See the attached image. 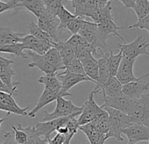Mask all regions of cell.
<instances>
[{"instance_id": "6da1fadb", "label": "cell", "mask_w": 149, "mask_h": 144, "mask_svg": "<svg viewBox=\"0 0 149 144\" xmlns=\"http://www.w3.org/2000/svg\"><path fill=\"white\" fill-rule=\"evenodd\" d=\"M104 107L109 114V119H108V125H109V129L107 134H105L106 140L109 138H114L117 141H123L124 139L122 137V132L123 130L131 125L132 123V120L131 117L115 108L110 107V106H102Z\"/></svg>"}, {"instance_id": "7a4b0ae2", "label": "cell", "mask_w": 149, "mask_h": 144, "mask_svg": "<svg viewBox=\"0 0 149 144\" xmlns=\"http://www.w3.org/2000/svg\"><path fill=\"white\" fill-rule=\"evenodd\" d=\"M128 115L132 122L149 127V92L134 100Z\"/></svg>"}, {"instance_id": "3957f363", "label": "cell", "mask_w": 149, "mask_h": 144, "mask_svg": "<svg viewBox=\"0 0 149 144\" xmlns=\"http://www.w3.org/2000/svg\"><path fill=\"white\" fill-rule=\"evenodd\" d=\"M82 112V111H81ZM81 112H77V113H72L70 115L68 116H64V117H60V118H56L54 120H47V121H37L34 127L35 130L37 132V134L44 138L45 140L47 141L50 139V134L52 133H54V131H56L59 127H63L67 124V122L74 116H78L80 115Z\"/></svg>"}, {"instance_id": "277c9868", "label": "cell", "mask_w": 149, "mask_h": 144, "mask_svg": "<svg viewBox=\"0 0 149 144\" xmlns=\"http://www.w3.org/2000/svg\"><path fill=\"white\" fill-rule=\"evenodd\" d=\"M148 47L149 40L146 41L143 38V36H138L130 43L119 44L118 48L122 52L123 57L136 60V58H138L139 55H149V52L147 50Z\"/></svg>"}, {"instance_id": "5b68a950", "label": "cell", "mask_w": 149, "mask_h": 144, "mask_svg": "<svg viewBox=\"0 0 149 144\" xmlns=\"http://www.w3.org/2000/svg\"><path fill=\"white\" fill-rule=\"evenodd\" d=\"M83 106H74L71 100H67L64 97H58L56 99V106L52 113H48L44 111L42 121H47L50 120H54L60 117H64L70 115L72 113L81 112Z\"/></svg>"}, {"instance_id": "8992f818", "label": "cell", "mask_w": 149, "mask_h": 144, "mask_svg": "<svg viewBox=\"0 0 149 144\" xmlns=\"http://www.w3.org/2000/svg\"><path fill=\"white\" fill-rule=\"evenodd\" d=\"M56 76L60 79L61 83V94L65 98L67 96H72V94L68 92L72 87L77 85L82 82L84 81H89L92 82L93 81L86 75V74H79V73H74V72L68 71L66 69H63L61 73H56Z\"/></svg>"}, {"instance_id": "52a82bcc", "label": "cell", "mask_w": 149, "mask_h": 144, "mask_svg": "<svg viewBox=\"0 0 149 144\" xmlns=\"http://www.w3.org/2000/svg\"><path fill=\"white\" fill-rule=\"evenodd\" d=\"M27 55V57L32 60V62L28 64L29 68H38L40 70H41L45 74H54L57 73L60 70L65 69L64 65H55L52 64L49 62H47L42 55L28 50V52H26Z\"/></svg>"}, {"instance_id": "ba28073f", "label": "cell", "mask_w": 149, "mask_h": 144, "mask_svg": "<svg viewBox=\"0 0 149 144\" xmlns=\"http://www.w3.org/2000/svg\"><path fill=\"white\" fill-rule=\"evenodd\" d=\"M122 134L127 137L129 143H137L139 141L149 142V127L142 124L132 122L123 130Z\"/></svg>"}, {"instance_id": "9c48e42d", "label": "cell", "mask_w": 149, "mask_h": 144, "mask_svg": "<svg viewBox=\"0 0 149 144\" xmlns=\"http://www.w3.org/2000/svg\"><path fill=\"white\" fill-rule=\"evenodd\" d=\"M38 26L43 31L47 33L53 40L57 42L59 40L58 38V27H59V20L56 16L51 14L49 12L46 11L38 18Z\"/></svg>"}, {"instance_id": "30bf717a", "label": "cell", "mask_w": 149, "mask_h": 144, "mask_svg": "<svg viewBox=\"0 0 149 144\" xmlns=\"http://www.w3.org/2000/svg\"><path fill=\"white\" fill-rule=\"evenodd\" d=\"M133 99L125 95L122 92L112 97H104V104L101 106H110L128 114L134 104Z\"/></svg>"}, {"instance_id": "8fae6325", "label": "cell", "mask_w": 149, "mask_h": 144, "mask_svg": "<svg viewBox=\"0 0 149 144\" xmlns=\"http://www.w3.org/2000/svg\"><path fill=\"white\" fill-rule=\"evenodd\" d=\"M100 92L99 90L97 89H94L91 94L89 95V98L87 99V101L85 102V104L83 106V109H82V112L80 113V116L77 120L78 121V124L81 126V125H84V124H86L88 122H91V120H94L97 111L99 110L100 106L96 103L95 99H94V97L97 93Z\"/></svg>"}, {"instance_id": "7c38bea8", "label": "cell", "mask_w": 149, "mask_h": 144, "mask_svg": "<svg viewBox=\"0 0 149 144\" xmlns=\"http://www.w3.org/2000/svg\"><path fill=\"white\" fill-rule=\"evenodd\" d=\"M135 61V59H127L125 57H122V60L115 76L122 85L140 79V78H136L133 73Z\"/></svg>"}, {"instance_id": "4fadbf2b", "label": "cell", "mask_w": 149, "mask_h": 144, "mask_svg": "<svg viewBox=\"0 0 149 144\" xmlns=\"http://www.w3.org/2000/svg\"><path fill=\"white\" fill-rule=\"evenodd\" d=\"M20 42L23 44L25 50H30V51L35 52L40 55L45 54L50 48L54 47L52 43L46 41L40 40L33 36L32 34L24 35L21 38Z\"/></svg>"}, {"instance_id": "5bb4252c", "label": "cell", "mask_w": 149, "mask_h": 144, "mask_svg": "<svg viewBox=\"0 0 149 144\" xmlns=\"http://www.w3.org/2000/svg\"><path fill=\"white\" fill-rule=\"evenodd\" d=\"M149 92V82L143 81L141 78L132 81L122 85V92L131 99H139L143 94Z\"/></svg>"}, {"instance_id": "9a60e30c", "label": "cell", "mask_w": 149, "mask_h": 144, "mask_svg": "<svg viewBox=\"0 0 149 144\" xmlns=\"http://www.w3.org/2000/svg\"><path fill=\"white\" fill-rule=\"evenodd\" d=\"M0 102L5 107V112H6L8 114L14 113L17 115L27 116L26 111L28 110V106L26 107H20L15 101L13 98V94L6 92H0Z\"/></svg>"}, {"instance_id": "2e32d148", "label": "cell", "mask_w": 149, "mask_h": 144, "mask_svg": "<svg viewBox=\"0 0 149 144\" xmlns=\"http://www.w3.org/2000/svg\"><path fill=\"white\" fill-rule=\"evenodd\" d=\"M79 129L84 133V134L87 136V139L91 144H103L106 141L105 134L103 133H100L92 124V122H88L86 124L81 125L79 127Z\"/></svg>"}, {"instance_id": "e0dca14e", "label": "cell", "mask_w": 149, "mask_h": 144, "mask_svg": "<svg viewBox=\"0 0 149 144\" xmlns=\"http://www.w3.org/2000/svg\"><path fill=\"white\" fill-rule=\"evenodd\" d=\"M97 27H98V30L106 37H108V35H114V36H117L118 38H119L120 40H122L124 42L125 41V40L118 34V31L119 30H123L125 29V27H118V25L116 24L115 20H113V17L111 18H108L99 23L97 24Z\"/></svg>"}, {"instance_id": "ac0fdd59", "label": "cell", "mask_w": 149, "mask_h": 144, "mask_svg": "<svg viewBox=\"0 0 149 144\" xmlns=\"http://www.w3.org/2000/svg\"><path fill=\"white\" fill-rule=\"evenodd\" d=\"M60 97L59 93H56L53 91H50L47 88L44 89L42 94L40 95L39 100H38V103L37 105L35 106V107L29 113H27V117H31V118H34L36 116V113L40 110L42 109L44 106H46L47 105L52 103L53 101L56 100V99Z\"/></svg>"}, {"instance_id": "d6986e66", "label": "cell", "mask_w": 149, "mask_h": 144, "mask_svg": "<svg viewBox=\"0 0 149 144\" xmlns=\"http://www.w3.org/2000/svg\"><path fill=\"white\" fill-rule=\"evenodd\" d=\"M85 74L93 81V83L96 85L98 79V62L97 59L94 57L93 55L88 56L86 58L80 60Z\"/></svg>"}, {"instance_id": "ffe728a7", "label": "cell", "mask_w": 149, "mask_h": 144, "mask_svg": "<svg viewBox=\"0 0 149 144\" xmlns=\"http://www.w3.org/2000/svg\"><path fill=\"white\" fill-rule=\"evenodd\" d=\"M122 84L116 77H110L108 80L100 87V92H103V98L112 97L122 92Z\"/></svg>"}, {"instance_id": "44dd1931", "label": "cell", "mask_w": 149, "mask_h": 144, "mask_svg": "<svg viewBox=\"0 0 149 144\" xmlns=\"http://www.w3.org/2000/svg\"><path fill=\"white\" fill-rule=\"evenodd\" d=\"M39 83L42 84L45 88L53 91L56 93H59L61 97H63L61 91V83L58 77L56 76V73L54 74H45L44 76L40 77L39 78Z\"/></svg>"}, {"instance_id": "7402d4cb", "label": "cell", "mask_w": 149, "mask_h": 144, "mask_svg": "<svg viewBox=\"0 0 149 144\" xmlns=\"http://www.w3.org/2000/svg\"><path fill=\"white\" fill-rule=\"evenodd\" d=\"M54 47L59 51L64 66L68 64L70 61H72L74 58L77 57L73 48L68 43H67L66 41H58L57 42L54 43Z\"/></svg>"}, {"instance_id": "603a6c76", "label": "cell", "mask_w": 149, "mask_h": 144, "mask_svg": "<svg viewBox=\"0 0 149 144\" xmlns=\"http://www.w3.org/2000/svg\"><path fill=\"white\" fill-rule=\"evenodd\" d=\"M109 55H104L100 58L97 59L98 62V79L96 84V89L99 90L100 92V87L108 80L110 78V72H109V68H108V63H107V57Z\"/></svg>"}, {"instance_id": "cb8c5ba5", "label": "cell", "mask_w": 149, "mask_h": 144, "mask_svg": "<svg viewBox=\"0 0 149 144\" xmlns=\"http://www.w3.org/2000/svg\"><path fill=\"white\" fill-rule=\"evenodd\" d=\"M19 5L21 9H26L37 18L46 11L43 0H21Z\"/></svg>"}, {"instance_id": "d4e9b609", "label": "cell", "mask_w": 149, "mask_h": 144, "mask_svg": "<svg viewBox=\"0 0 149 144\" xmlns=\"http://www.w3.org/2000/svg\"><path fill=\"white\" fill-rule=\"evenodd\" d=\"M24 36V34L13 32L11 28L8 27H1L0 28V46L19 42L21 38Z\"/></svg>"}, {"instance_id": "484cf974", "label": "cell", "mask_w": 149, "mask_h": 144, "mask_svg": "<svg viewBox=\"0 0 149 144\" xmlns=\"http://www.w3.org/2000/svg\"><path fill=\"white\" fill-rule=\"evenodd\" d=\"M24 47L23 44L19 42H14V43H9L0 46V52L2 53H7L14 55L18 57H22L24 59H27V55L26 52H24Z\"/></svg>"}, {"instance_id": "4316f807", "label": "cell", "mask_w": 149, "mask_h": 144, "mask_svg": "<svg viewBox=\"0 0 149 144\" xmlns=\"http://www.w3.org/2000/svg\"><path fill=\"white\" fill-rule=\"evenodd\" d=\"M122 52L119 50V53L117 55L113 54V51L110 48L109 55L107 57V63H108V68H109V72H110V77H115L116 73L118 71V66L120 64V62L122 60Z\"/></svg>"}, {"instance_id": "83f0119b", "label": "cell", "mask_w": 149, "mask_h": 144, "mask_svg": "<svg viewBox=\"0 0 149 144\" xmlns=\"http://www.w3.org/2000/svg\"><path fill=\"white\" fill-rule=\"evenodd\" d=\"M27 28L29 29V33L30 34H32L33 36L40 39V40H42V41H48L50 43L53 44L54 46V43L55 42L53 38L47 34L46 33L45 31H43L41 28L39 27V26L37 24H35L33 21H31L29 23V25L27 26Z\"/></svg>"}, {"instance_id": "f1b7e54d", "label": "cell", "mask_w": 149, "mask_h": 144, "mask_svg": "<svg viewBox=\"0 0 149 144\" xmlns=\"http://www.w3.org/2000/svg\"><path fill=\"white\" fill-rule=\"evenodd\" d=\"M77 15H74L73 13H71L68 10H67L65 8V6L62 5L59 10V12L57 13L56 17L59 20V27L58 30L60 33H61L62 31L66 30V26L68 23V21L70 20H72L74 17H76Z\"/></svg>"}, {"instance_id": "f546056e", "label": "cell", "mask_w": 149, "mask_h": 144, "mask_svg": "<svg viewBox=\"0 0 149 144\" xmlns=\"http://www.w3.org/2000/svg\"><path fill=\"white\" fill-rule=\"evenodd\" d=\"M19 128L24 130L26 134H27V138H28V141H27V143H31V144H43V143H48L47 140H45L44 138L40 137L36 130H35V127H22L20 124L18 125Z\"/></svg>"}, {"instance_id": "4dcf8cb0", "label": "cell", "mask_w": 149, "mask_h": 144, "mask_svg": "<svg viewBox=\"0 0 149 144\" xmlns=\"http://www.w3.org/2000/svg\"><path fill=\"white\" fill-rule=\"evenodd\" d=\"M138 19H142L149 13V0H136L132 8Z\"/></svg>"}, {"instance_id": "1f68e13d", "label": "cell", "mask_w": 149, "mask_h": 144, "mask_svg": "<svg viewBox=\"0 0 149 144\" xmlns=\"http://www.w3.org/2000/svg\"><path fill=\"white\" fill-rule=\"evenodd\" d=\"M66 127L68 128V133L65 135V144H69L73 136L77 133V130L79 129L80 125L78 124V121L77 120V116L72 117L66 124Z\"/></svg>"}, {"instance_id": "d6a6232c", "label": "cell", "mask_w": 149, "mask_h": 144, "mask_svg": "<svg viewBox=\"0 0 149 144\" xmlns=\"http://www.w3.org/2000/svg\"><path fill=\"white\" fill-rule=\"evenodd\" d=\"M86 22H87V20H85L84 18L76 16L68 21V23L66 26V30H68L72 34H78L79 31L81 30V28L84 27V25Z\"/></svg>"}, {"instance_id": "836d02e7", "label": "cell", "mask_w": 149, "mask_h": 144, "mask_svg": "<svg viewBox=\"0 0 149 144\" xmlns=\"http://www.w3.org/2000/svg\"><path fill=\"white\" fill-rule=\"evenodd\" d=\"M42 56L50 63L55 64V65H63L61 56L59 53V51L54 48L52 47L50 48L45 54L42 55Z\"/></svg>"}, {"instance_id": "e575fe53", "label": "cell", "mask_w": 149, "mask_h": 144, "mask_svg": "<svg viewBox=\"0 0 149 144\" xmlns=\"http://www.w3.org/2000/svg\"><path fill=\"white\" fill-rule=\"evenodd\" d=\"M65 69L70 72H74V73H79V74H85L83 64L81 61L76 57L72 61H70L68 64L65 65Z\"/></svg>"}, {"instance_id": "d590c367", "label": "cell", "mask_w": 149, "mask_h": 144, "mask_svg": "<svg viewBox=\"0 0 149 144\" xmlns=\"http://www.w3.org/2000/svg\"><path fill=\"white\" fill-rule=\"evenodd\" d=\"M62 1L63 0H43L47 11L54 16L57 15L61 6L63 5Z\"/></svg>"}, {"instance_id": "8d00e7d4", "label": "cell", "mask_w": 149, "mask_h": 144, "mask_svg": "<svg viewBox=\"0 0 149 144\" xmlns=\"http://www.w3.org/2000/svg\"><path fill=\"white\" fill-rule=\"evenodd\" d=\"M12 128L14 132V138H15V141L19 144H26L28 138H27V134L26 133L20 129V128H17L14 126H12Z\"/></svg>"}, {"instance_id": "74e56055", "label": "cell", "mask_w": 149, "mask_h": 144, "mask_svg": "<svg viewBox=\"0 0 149 144\" xmlns=\"http://www.w3.org/2000/svg\"><path fill=\"white\" fill-rule=\"evenodd\" d=\"M127 28L129 29H132V28H138V29H147L149 28V13L147 15H146L144 18L139 19L138 20V22L129 26Z\"/></svg>"}, {"instance_id": "f35d334b", "label": "cell", "mask_w": 149, "mask_h": 144, "mask_svg": "<svg viewBox=\"0 0 149 144\" xmlns=\"http://www.w3.org/2000/svg\"><path fill=\"white\" fill-rule=\"evenodd\" d=\"M14 64V62L9 59H6L0 55V73H4L10 70H13L12 65Z\"/></svg>"}, {"instance_id": "ab89813d", "label": "cell", "mask_w": 149, "mask_h": 144, "mask_svg": "<svg viewBox=\"0 0 149 144\" xmlns=\"http://www.w3.org/2000/svg\"><path fill=\"white\" fill-rule=\"evenodd\" d=\"M92 124L94 127L100 132L104 134H107L108 129H109V125H108V120H91Z\"/></svg>"}, {"instance_id": "60d3db41", "label": "cell", "mask_w": 149, "mask_h": 144, "mask_svg": "<svg viewBox=\"0 0 149 144\" xmlns=\"http://www.w3.org/2000/svg\"><path fill=\"white\" fill-rule=\"evenodd\" d=\"M72 3V6L74 9V15L80 16L81 13L83 11L84 6L86 2V0H69Z\"/></svg>"}, {"instance_id": "b9f144b4", "label": "cell", "mask_w": 149, "mask_h": 144, "mask_svg": "<svg viewBox=\"0 0 149 144\" xmlns=\"http://www.w3.org/2000/svg\"><path fill=\"white\" fill-rule=\"evenodd\" d=\"M64 142H65V135L60 133H57L53 139L48 140V143H52V144H64Z\"/></svg>"}, {"instance_id": "7bdbcfd3", "label": "cell", "mask_w": 149, "mask_h": 144, "mask_svg": "<svg viewBox=\"0 0 149 144\" xmlns=\"http://www.w3.org/2000/svg\"><path fill=\"white\" fill-rule=\"evenodd\" d=\"M20 1H21V0H4L5 3H7L12 6L13 10H17V11L21 9L20 5H19Z\"/></svg>"}, {"instance_id": "ee69618b", "label": "cell", "mask_w": 149, "mask_h": 144, "mask_svg": "<svg viewBox=\"0 0 149 144\" xmlns=\"http://www.w3.org/2000/svg\"><path fill=\"white\" fill-rule=\"evenodd\" d=\"M0 92H9V93L13 94V95H14V93H15V92H17V91L13 90V89H11L9 86H7V85H6L2 81V79H1V78H0Z\"/></svg>"}, {"instance_id": "f6af8a7d", "label": "cell", "mask_w": 149, "mask_h": 144, "mask_svg": "<svg viewBox=\"0 0 149 144\" xmlns=\"http://www.w3.org/2000/svg\"><path fill=\"white\" fill-rule=\"evenodd\" d=\"M118 1H120L125 8L132 9L134 6V3L136 0H118Z\"/></svg>"}, {"instance_id": "bcb514c9", "label": "cell", "mask_w": 149, "mask_h": 144, "mask_svg": "<svg viewBox=\"0 0 149 144\" xmlns=\"http://www.w3.org/2000/svg\"><path fill=\"white\" fill-rule=\"evenodd\" d=\"M7 10H13L12 9V6L7 4V3H5L3 1H0V14L6 12Z\"/></svg>"}, {"instance_id": "7dc6e473", "label": "cell", "mask_w": 149, "mask_h": 144, "mask_svg": "<svg viewBox=\"0 0 149 144\" xmlns=\"http://www.w3.org/2000/svg\"><path fill=\"white\" fill-rule=\"evenodd\" d=\"M97 1L98 7H103V6H104L108 2H110L111 0H97Z\"/></svg>"}, {"instance_id": "c3c4849f", "label": "cell", "mask_w": 149, "mask_h": 144, "mask_svg": "<svg viewBox=\"0 0 149 144\" xmlns=\"http://www.w3.org/2000/svg\"><path fill=\"white\" fill-rule=\"evenodd\" d=\"M6 120V118H2V119H0V127H1L2 123H3Z\"/></svg>"}, {"instance_id": "681fc988", "label": "cell", "mask_w": 149, "mask_h": 144, "mask_svg": "<svg viewBox=\"0 0 149 144\" xmlns=\"http://www.w3.org/2000/svg\"><path fill=\"white\" fill-rule=\"evenodd\" d=\"M147 77H149V73H147V74H145V75H143L142 77H140V78H141V79H143V78H147Z\"/></svg>"}, {"instance_id": "f907efd6", "label": "cell", "mask_w": 149, "mask_h": 144, "mask_svg": "<svg viewBox=\"0 0 149 144\" xmlns=\"http://www.w3.org/2000/svg\"><path fill=\"white\" fill-rule=\"evenodd\" d=\"M146 30H147V32H148V34H149V28H147Z\"/></svg>"}, {"instance_id": "816d5d0a", "label": "cell", "mask_w": 149, "mask_h": 144, "mask_svg": "<svg viewBox=\"0 0 149 144\" xmlns=\"http://www.w3.org/2000/svg\"><path fill=\"white\" fill-rule=\"evenodd\" d=\"M0 1H3L4 2V0H0Z\"/></svg>"}]
</instances>
